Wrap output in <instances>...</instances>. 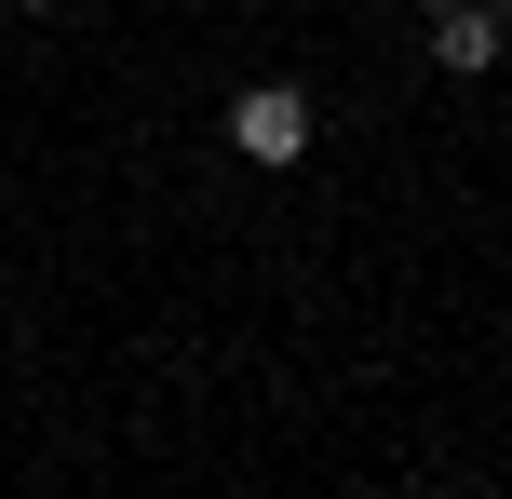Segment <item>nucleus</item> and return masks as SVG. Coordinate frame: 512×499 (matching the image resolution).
Returning a JSON list of instances; mask_svg holds the SVG:
<instances>
[{"label": "nucleus", "instance_id": "20e7f679", "mask_svg": "<svg viewBox=\"0 0 512 499\" xmlns=\"http://www.w3.org/2000/svg\"><path fill=\"white\" fill-rule=\"evenodd\" d=\"M14 14H54V0H14Z\"/></svg>", "mask_w": 512, "mask_h": 499}, {"label": "nucleus", "instance_id": "f03ea898", "mask_svg": "<svg viewBox=\"0 0 512 499\" xmlns=\"http://www.w3.org/2000/svg\"><path fill=\"white\" fill-rule=\"evenodd\" d=\"M432 54H445V68H459V81H486L499 54H512V27L486 14V0H459V14H432Z\"/></svg>", "mask_w": 512, "mask_h": 499}, {"label": "nucleus", "instance_id": "f257e3e1", "mask_svg": "<svg viewBox=\"0 0 512 499\" xmlns=\"http://www.w3.org/2000/svg\"><path fill=\"white\" fill-rule=\"evenodd\" d=\"M230 149L256 162V176H283V162H310V95H297V81H256V95L230 108Z\"/></svg>", "mask_w": 512, "mask_h": 499}, {"label": "nucleus", "instance_id": "7ed1b4c3", "mask_svg": "<svg viewBox=\"0 0 512 499\" xmlns=\"http://www.w3.org/2000/svg\"><path fill=\"white\" fill-rule=\"evenodd\" d=\"M418 14H459V0H418Z\"/></svg>", "mask_w": 512, "mask_h": 499}, {"label": "nucleus", "instance_id": "39448f33", "mask_svg": "<svg viewBox=\"0 0 512 499\" xmlns=\"http://www.w3.org/2000/svg\"><path fill=\"white\" fill-rule=\"evenodd\" d=\"M486 14H499V27H512V0H486Z\"/></svg>", "mask_w": 512, "mask_h": 499}]
</instances>
